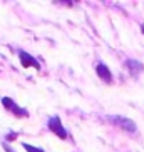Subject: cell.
I'll return each mask as SVG.
<instances>
[{
    "label": "cell",
    "mask_w": 144,
    "mask_h": 152,
    "mask_svg": "<svg viewBox=\"0 0 144 152\" xmlns=\"http://www.w3.org/2000/svg\"><path fill=\"white\" fill-rule=\"evenodd\" d=\"M5 151H7V152H12V149H10L9 145H7V144H5Z\"/></svg>",
    "instance_id": "cell-8"
},
{
    "label": "cell",
    "mask_w": 144,
    "mask_h": 152,
    "mask_svg": "<svg viewBox=\"0 0 144 152\" xmlns=\"http://www.w3.org/2000/svg\"><path fill=\"white\" fill-rule=\"evenodd\" d=\"M49 129L52 130L57 137H60V139L67 137V130L64 129L62 122H60V119H59L57 115H54V117H50V119H49Z\"/></svg>",
    "instance_id": "cell-1"
},
{
    "label": "cell",
    "mask_w": 144,
    "mask_h": 152,
    "mask_svg": "<svg viewBox=\"0 0 144 152\" xmlns=\"http://www.w3.org/2000/svg\"><path fill=\"white\" fill-rule=\"evenodd\" d=\"M18 57H20V62H22V65H24L25 69H27V67H35L37 70L40 69V64L37 62V60L32 57L30 54H27V52L20 50V52H18Z\"/></svg>",
    "instance_id": "cell-3"
},
{
    "label": "cell",
    "mask_w": 144,
    "mask_h": 152,
    "mask_svg": "<svg viewBox=\"0 0 144 152\" xmlns=\"http://www.w3.org/2000/svg\"><path fill=\"white\" fill-rule=\"evenodd\" d=\"M24 149H25L27 152H44L42 149L35 147V145H30V144H25V142H24Z\"/></svg>",
    "instance_id": "cell-7"
},
{
    "label": "cell",
    "mask_w": 144,
    "mask_h": 152,
    "mask_svg": "<svg viewBox=\"0 0 144 152\" xmlns=\"http://www.w3.org/2000/svg\"><path fill=\"white\" fill-rule=\"evenodd\" d=\"M141 30H143V34H144V25H143V27H141Z\"/></svg>",
    "instance_id": "cell-9"
},
{
    "label": "cell",
    "mask_w": 144,
    "mask_h": 152,
    "mask_svg": "<svg viewBox=\"0 0 144 152\" xmlns=\"http://www.w3.org/2000/svg\"><path fill=\"white\" fill-rule=\"evenodd\" d=\"M127 67L131 69L132 74H137V72H143L144 70V65L139 62H136V60H127Z\"/></svg>",
    "instance_id": "cell-6"
},
{
    "label": "cell",
    "mask_w": 144,
    "mask_h": 152,
    "mask_svg": "<svg viewBox=\"0 0 144 152\" xmlns=\"http://www.w3.org/2000/svg\"><path fill=\"white\" fill-rule=\"evenodd\" d=\"M112 121L117 122L122 129L129 130V132H134V130H136V124L132 121H129V119H124V117H112Z\"/></svg>",
    "instance_id": "cell-5"
},
{
    "label": "cell",
    "mask_w": 144,
    "mask_h": 152,
    "mask_svg": "<svg viewBox=\"0 0 144 152\" xmlns=\"http://www.w3.org/2000/svg\"><path fill=\"white\" fill-rule=\"evenodd\" d=\"M96 72H97V75H99L104 82H107V84H111V82H112V74H111V70H109L107 65L99 64V65L96 67Z\"/></svg>",
    "instance_id": "cell-4"
},
{
    "label": "cell",
    "mask_w": 144,
    "mask_h": 152,
    "mask_svg": "<svg viewBox=\"0 0 144 152\" xmlns=\"http://www.w3.org/2000/svg\"><path fill=\"white\" fill-rule=\"evenodd\" d=\"M2 104H4V107L7 109V110L14 112L15 115H18V117H27V110H25V109H22V107H18V105L14 102V100H12V99L4 97V99H2Z\"/></svg>",
    "instance_id": "cell-2"
}]
</instances>
